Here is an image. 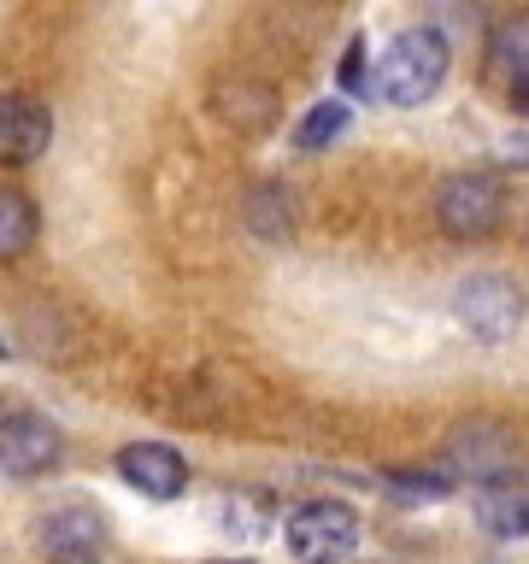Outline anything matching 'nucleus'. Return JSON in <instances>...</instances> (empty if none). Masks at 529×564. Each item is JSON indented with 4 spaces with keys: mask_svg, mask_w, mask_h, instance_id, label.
I'll use <instances>...</instances> for the list:
<instances>
[{
    "mask_svg": "<svg viewBox=\"0 0 529 564\" xmlns=\"http://www.w3.org/2000/svg\"><path fill=\"white\" fill-rule=\"evenodd\" d=\"M441 77H447V42H441V30H430V24L400 30L395 42L370 59V95L382 106H400V112H412V106L430 100L441 88Z\"/></svg>",
    "mask_w": 529,
    "mask_h": 564,
    "instance_id": "1",
    "label": "nucleus"
},
{
    "mask_svg": "<svg viewBox=\"0 0 529 564\" xmlns=\"http://www.w3.org/2000/svg\"><path fill=\"white\" fill-rule=\"evenodd\" d=\"M453 317H458V329L476 335V341L500 347L506 335L523 324V289L511 276H500V271L465 276V282H458V294H453Z\"/></svg>",
    "mask_w": 529,
    "mask_h": 564,
    "instance_id": "2",
    "label": "nucleus"
},
{
    "mask_svg": "<svg viewBox=\"0 0 529 564\" xmlns=\"http://www.w3.org/2000/svg\"><path fill=\"white\" fill-rule=\"evenodd\" d=\"M359 546V511L347 500H312L289 518V553L300 564H347Z\"/></svg>",
    "mask_w": 529,
    "mask_h": 564,
    "instance_id": "3",
    "label": "nucleus"
},
{
    "mask_svg": "<svg viewBox=\"0 0 529 564\" xmlns=\"http://www.w3.org/2000/svg\"><path fill=\"white\" fill-rule=\"evenodd\" d=\"M435 224L453 241H483L500 224V183L488 171H458L435 188Z\"/></svg>",
    "mask_w": 529,
    "mask_h": 564,
    "instance_id": "4",
    "label": "nucleus"
},
{
    "mask_svg": "<svg viewBox=\"0 0 529 564\" xmlns=\"http://www.w3.org/2000/svg\"><path fill=\"white\" fill-rule=\"evenodd\" d=\"M60 465V430L42 412H7L0 417V476L30 482Z\"/></svg>",
    "mask_w": 529,
    "mask_h": 564,
    "instance_id": "5",
    "label": "nucleus"
},
{
    "mask_svg": "<svg viewBox=\"0 0 529 564\" xmlns=\"http://www.w3.org/2000/svg\"><path fill=\"white\" fill-rule=\"evenodd\" d=\"M476 523L500 541L529 535V465H500L483 476V488H476Z\"/></svg>",
    "mask_w": 529,
    "mask_h": 564,
    "instance_id": "6",
    "label": "nucleus"
},
{
    "mask_svg": "<svg viewBox=\"0 0 529 564\" xmlns=\"http://www.w3.org/2000/svg\"><path fill=\"white\" fill-rule=\"evenodd\" d=\"M118 476L136 494H148V500H176V494L188 488L183 453L165 447V441H130V447L118 453Z\"/></svg>",
    "mask_w": 529,
    "mask_h": 564,
    "instance_id": "7",
    "label": "nucleus"
},
{
    "mask_svg": "<svg viewBox=\"0 0 529 564\" xmlns=\"http://www.w3.org/2000/svg\"><path fill=\"white\" fill-rule=\"evenodd\" d=\"M53 141V112L35 95H0V165H30Z\"/></svg>",
    "mask_w": 529,
    "mask_h": 564,
    "instance_id": "8",
    "label": "nucleus"
},
{
    "mask_svg": "<svg viewBox=\"0 0 529 564\" xmlns=\"http://www.w3.org/2000/svg\"><path fill=\"white\" fill-rule=\"evenodd\" d=\"M42 546H47V558H60V564H88L106 546L100 511L95 506H60V511H47V518H42Z\"/></svg>",
    "mask_w": 529,
    "mask_h": 564,
    "instance_id": "9",
    "label": "nucleus"
},
{
    "mask_svg": "<svg viewBox=\"0 0 529 564\" xmlns=\"http://www.w3.org/2000/svg\"><path fill=\"white\" fill-rule=\"evenodd\" d=\"M488 59H494V77L506 83V95L518 112H529V12L523 18H506L488 42Z\"/></svg>",
    "mask_w": 529,
    "mask_h": 564,
    "instance_id": "10",
    "label": "nucleus"
},
{
    "mask_svg": "<svg viewBox=\"0 0 529 564\" xmlns=\"http://www.w3.org/2000/svg\"><path fill=\"white\" fill-rule=\"evenodd\" d=\"M212 518H218L224 535H241V541H259L264 529H271V506L253 500V494H224L218 506H212Z\"/></svg>",
    "mask_w": 529,
    "mask_h": 564,
    "instance_id": "11",
    "label": "nucleus"
},
{
    "mask_svg": "<svg viewBox=\"0 0 529 564\" xmlns=\"http://www.w3.org/2000/svg\"><path fill=\"white\" fill-rule=\"evenodd\" d=\"M35 241V206L18 188H0V259H18Z\"/></svg>",
    "mask_w": 529,
    "mask_h": 564,
    "instance_id": "12",
    "label": "nucleus"
},
{
    "mask_svg": "<svg viewBox=\"0 0 529 564\" xmlns=\"http://www.w3.org/2000/svg\"><path fill=\"white\" fill-rule=\"evenodd\" d=\"M342 130H347V100L330 95V100H317L312 112L294 123V148H300V153H317V148H330Z\"/></svg>",
    "mask_w": 529,
    "mask_h": 564,
    "instance_id": "13",
    "label": "nucleus"
},
{
    "mask_svg": "<svg viewBox=\"0 0 529 564\" xmlns=\"http://www.w3.org/2000/svg\"><path fill=\"white\" fill-rule=\"evenodd\" d=\"M388 500H400V506H435V500H447V494H453V482H447V476H435V470H395V476H388Z\"/></svg>",
    "mask_w": 529,
    "mask_h": 564,
    "instance_id": "14",
    "label": "nucleus"
},
{
    "mask_svg": "<svg viewBox=\"0 0 529 564\" xmlns=\"http://www.w3.org/2000/svg\"><path fill=\"white\" fill-rule=\"evenodd\" d=\"M342 83L353 88V95H370V77H365V42L353 35L347 42V59H342Z\"/></svg>",
    "mask_w": 529,
    "mask_h": 564,
    "instance_id": "15",
    "label": "nucleus"
},
{
    "mask_svg": "<svg viewBox=\"0 0 529 564\" xmlns=\"http://www.w3.org/2000/svg\"><path fill=\"white\" fill-rule=\"evenodd\" d=\"M212 564H247V558H212Z\"/></svg>",
    "mask_w": 529,
    "mask_h": 564,
    "instance_id": "16",
    "label": "nucleus"
}]
</instances>
